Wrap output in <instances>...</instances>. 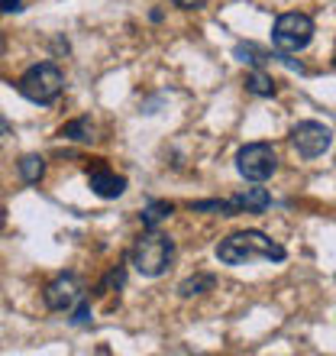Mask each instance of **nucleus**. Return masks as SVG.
Masks as SVG:
<instances>
[{
	"instance_id": "1",
	"label": "nucleus",
	"mask_w": 336,
	"mask_h": 356,
	"mask_svg": "<svg viewBox=\"0 0 336 356\" xmlns=\"http://www.w3.org/2000/svg\"><path fill=\"white\" fill-rule=\"evenodd\" d=\"M285 246L275 243L269 234L262 230H240V234H230L224 243L217 246V259L224 266H246L255 263V259H265V263H281L285 259Z\"/></svg>"
},
{
	"instance_id": "2",
	"label": "nucleus",
	"mask_w": 336,
	"mask_h": 356,
	"mask_svg": "<svg viewBox=\"0 0 336 356\" xmlns=\"http://www.w3.org/2000/svg\"><path fill=\"white\" fill-rule=\"evenodd\" d=\"M171 259H175V243H171L165 234H159V230H149L146 236H140L130 250L133 269L140 272V275H146V279L165 275Z\"/></svg>"
},
{
	"instance_id": "3",
	"label": "nucleus",
	"mask_w": 336,
	"mask_h": 356,
	"mask_svg": "<svg viewBox=\"0 0 336 356\" xmlns=\"http://www.w3.org/2000/svg\"><path fill=\"white\" fill-rule=\"evenodd\" d=\"M62 88H65V75L58 72L52 62H42V65H33L26 72V75L17 81V91L26 97V101L33 104H56L58 94H62Z\"/></svg>"
},
{
	"instance_id": "4",
	"label": "nucleus",
	"mask_w": 336,
	"mask_h": 356,
	"mask_svg": "<svg viewBox=\"0 0 336 356\" xmlns=\"http://www.w3.org/2000/svg\"><path fill=\"white\" fill-rule=\"evenodd\" d=\"M314 39V19L308 13H281L275 19V29H271V42L278 52H301V49L310 46Z\"/></svg>"
},
{
	"instance_id": "5",
	"label": "nucleus",
	"mask_w": 336,
	"mask_h": 356,
	"mask_svg": "<svg viewBox=\"0 0 336 356\" xmlns=\"http://www.w3.org/2000/svg\"><path fill=\"white\" fill-rule=\"evenodd\" d=\"M236 172L246 178V181H265L278 172V156L269 143H249L236 152Z\"/></svg>"
},
{
	"instance_id": "6",
	"label": "nucleus",
	"mask_w": 336,
	"mask_h": 356,
	"mask_svg": "<svg viewBox=\"0 0 336 356\" xmlns=\"http://www.w3.org/2000/svg\"><path fill=\"white\" fill-rule=\"evenodd\" d=\"M291 146H294L301 159H317L333 146V130L317 120H301L291 130Z\"/></svg>"
},
{
	"instance_id": "7",
	"label": "nucleus",
	"mask_w": 336,
	"mask_h": 356,
	"mask_svg": "<svg viewBox=\"0 0 336 356\" xmlns=\"http://www.w3.org/2000/svg\"><path fill=\"white\" fill-rule=\"evenodd\" d=\"M84 298V285L78 275L65 272V275H58L46 285V305L52 311H72L78 301Z\"/></svg>"
},
{
	"instance_id": "8",
	"label": "nucleus",
	"mask_w": 336,
	"mask_h": 356,
	"mask_svg": "<svg viewBox=\"0 0 336 356\" xmlns=\"http://www.w3.org/2000/svg\"><path fill=\"white\" fill-rule=\"evenodd\" d=\"M87 185H91V191L97 197L113 201V197H120L123 191H126V178L117 175V172H110L107 165H97V169L87 172Z\"/></svg>"
},
{
	"instance_id": "9",
	"label": "nucleus",
	"mask_w": 336,
	"mask_h": 356,
	"mask_svg": "<svg viewBox=\"0 0 336 356\" xmlns=\"http://www.w3.org/2000/svg\"><path fill=\"white\" fill-rule=\"evenodd\" d=\"M230 201H233L236 214H262V211L271 204V195L265 188H246V191L233 195Z\"/></svg>"
},
{
	"instance_id": "10",
	"label": "nucleus",
	"mask_w": 336,
	"mask_h": 356,
	"mask_svg": "<svg viewBox=\"0 0 336 356\" xmlns=\"http://www.w3.org/2000/svg\"><path fill=\"white\" fill-rule=\"evenodd\" d=\"M243 65H252V68H265L269 65V58H271V52L269 49H262V46H255V42H240L236 46V52H233Z\"/></svg>"
},
{
	"instance_id": "11",
	"label": "nucleus",
	"mask_w": 336,
	"mask_h": 356,
	"mask_svg": "<svg viewBox=\"0 0 336 356\" xmlns=\"http://www.w3.org/2000/svg\"><path fill=\"white\" fill-rule=\"evenodd\" d=\"M171 211H175V204L171 201H149V204L142 207V227L146 230H156V227L162 224V220H168L171 217Z\"/></svg>"
},
{
	"instance_id": "12",
	"label": "nucleus",
	"mask_w": 336,
	"mask_h": 356,
	"mask_svg": "<svg viewBox=\"0 0 336 356\" xmlns=\"http://www.w3.org/2000/svg\"><path fill=\"white\" fill-rule=\"evenodd\" d=\"M246 91L259 94V97H275V81L262 68H252L249 75H246Z\"/></svg>"
},
{
	"instance_id": "13",
	"label": "nucleus",
	"mask_w": 336,
	"mask_h": 356,
	"mask_svg": "<svg viewBox=\"0 0 336 356\" xmlns=\"http://www.w3.org/2000/svg\"><path fill=\"white\" fill-rule=\"evenodd\" d=\"M58 136H65V140H75V143H91L94 140V123L87 120V117H81V120H72L62 127V133Z\"/></svg>"
},
{
	"instance_id": "14",
	"label": "nucleus",
	"mask_w": 336,
	"mask_h": 356,
	"mask_svg": "<svg viewBox=\"0 0 336 356\" xmlns=\"http://www.w3.org/2000/svg\"><path fill=\"white\" fill-rule=\"evenodd\" d=\"M214 285H217L214 275H194V279H185L181 285H178V295H181V298H194V295L210 291Z\"/></svg>"
},
{
	"instance_id": "15",
	"label": "nucleus",
	"mask_w": 336,
	"mask_h": 356,
	"mask_svg": "<svg viewBox=\"0 0 336 356\" xmlns=\"http://www.w3.org/2000/svg\"><path fill=\"white\" fill-rule=\"evenodd\" d=\"M19 175H23L26 185H36L39 178L46 175V159L42 156H23L19 159Z\"/></svg>"
},
{
	"instance_id": "16",
	"label": "nucleus",
	"mask_w": 336,
	"mask_h": 356,
	"mask_svg": "<svg viewBox=\"0 0 336 356\" xmlns=\"http://www.w3.org/2000/svg\"><path fill=\"white\" fill-rule=\"evenodd\" d=\"M72 314H75V318H72V324H75V327H84V324H87V321H91V305H87V301H78L75 308H72Z\"/></svg>"
},
{
	"instance_id": "17",
	"label": "nucleus",
	"mask_w": 336,
	"mask_h": 356,
	"mask_svg": "<svg viewBox=\"0 0 336 356\" xmlns=\"http://www.w3.org/2000/svg\"><path fill=\"white\" fill-rule=\"evenodd\" d=\"M0 10H3V13H19V10H23V0H0Z\"/></svg>"
},
{
	"instance_id": "18",
	"label": "nucleus",
	"mask_w": 336,
	"mask_h": 356,
	"mask_svg": "<svg viewBox=\"0 0 336 356\" xmlns=\"http://www.w3.org/2000/svg\"><path fill=\"white\" fill-rule=\"evenodd\" d=\"M175 7H181V10H197V7H204L207 0H171Z\"/></svg>"
},
{
	"instance_id": "19",
	"label": "nucleus",
	"mask_w": 336,
	"mask_h": 356,
	"mask_svg": "<svg viewBox=\"0 0 336 356\" xmlns=\"http://www.w3.org/2000/svg\"><path fill=\"white\" fill-rule=\"evenodd\" d=\"M0 136H10V123L0 117Z\"/></svg>"
},
{
	"instance_id": "20",
	"label": "nucleus",
	"mask_w": 336,
	"mask_h": 356,
	"mask_svg": "<svg viewBox=\"0 0 336 356\" xmlns=\"http://www.w3.org/2000/svg\"><path fill=\"white\" fill-rule=\"evenodd\" d=\"M0 224H3V211H0Z\"/></svg>"
},
{
	"instance_id": "21",
	"label": "nucleus",
	"mask_w": 336,
	"mask_h": 356,
	"mask_svg": "<svg viewBox=\"0 0 336 356\" xmlns=\"http://www.w3.org/2000/svg\"><path fill=\"white\" fill-rule=\"evenodd\" d=\"M333 65H336V56H333Z\"/></svg>"
}]
</instances>
